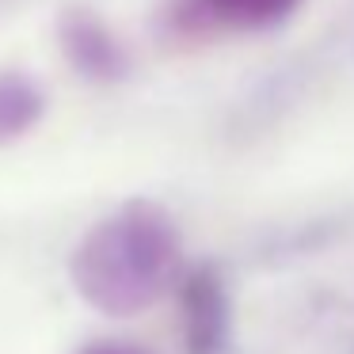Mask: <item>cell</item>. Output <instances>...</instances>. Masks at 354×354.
Masks as SVG:
<instances>
[{"instance_id": "cell-1", "label": "cell", "mask_w": 354, "mask_h": 354, "mask_svg": "<svg viewBox=\"0 0 354 354\" xmlns=\"http://www.w3.org/2000/svg\"><path fill=\"white\" fill-rule=\"evenodd\" d=\"M179 255L168 214L130 202L100 221L73 255V278L84 301L111 316H133L153 305Z\"/></svg>"}, {"instance_id": "cell-2", "label": "cell", "mask_w": 354, "mask_h": 354, "mask_svg": "<svg viewBox=\"0 0 354 354\" xmlns=\"http://www.w3.org/2000/svg\"><path fill=\"white\" fill-rule=\"evenodd\" d=\"M183 328L191 354H221L229 335L225 290L209 270H194L183 286Z\"/></svg>"}, {"instance_id": "cell-3", "label": "cell", "mask_w": 354, "mask_h": 354, "mask_svg": "<svg viewBox=\"0 0 354 354\" xmlns=\"http://www.w3.org/2000/svg\"><path fill=\"white\" fill-rule=\"evenodd\" d=\"M206 12L232 27H267L286 19L301 0H202Z\"/></svg>"}, {"instance_id": "cell-4", "label": "cell", "mask_w": 354, "mask_h": 354, "mask_svg": "<svg viewBox=\"0 0 354 354\" xmlns=\"http://www.w3.org/2000/svg\"><path fill=\"white\" fill-rule=\"evenodd\" d=\"M35 115H39V92L19 77L0 80V138H12L31 126Z\"/></svg>"}, {"instance_id": "cell-5", "label": "cell", "mask_w": 354, "mask_h": 354, "mask_svg": "<svg viewBox=\"0 0 354 354\" xmlns=\"http://www.w3.org/2000/svg\"><path fill=\"white\" fill-rule=\"evenodd\" d=\"M69 50L92 73H107V65H115V50L95 24H69Z\"/></svg>"}, {"instance_id": "cell-6", "label": "cell", "mask_w": 354, "mask_h": 354, "mask_svg": "<svg viewBox=\"0 0 354 354\" xmlns=\"http://www.w3.org/2000/svg\"><path fill=\"white\" fill-rule=\"evenodd\" d=\"M84 354H138V351H130V346H111V343H103V346H92V351H84Z\"/></svg>"}]
</instances>
